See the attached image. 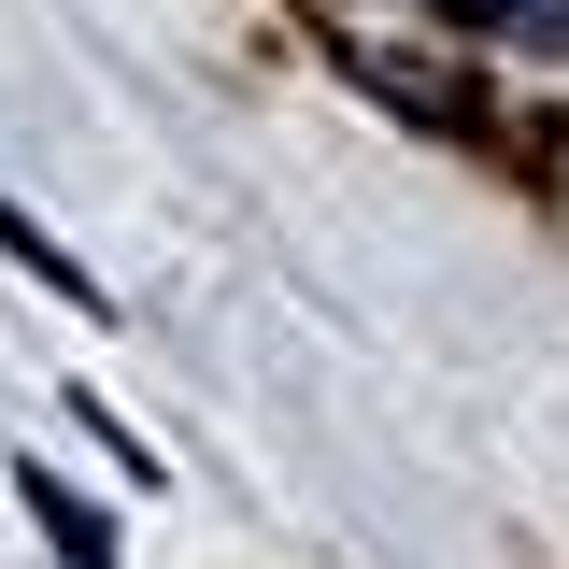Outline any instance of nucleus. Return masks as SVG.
Returning <instances> with one entry per match:
<instances>
[{
	"label": "nucleus",
	"mask_w": 569,
	"mask_h": 569,
	"mask_svg": "<svg viewBox=\"0 0 569 569\" xmlns=\"http://www.w3.org/2000/svg\"><path fill=\"white\" fill-rule=\"evenodd\" d=\"M29 512H43V527L71 541V569H114V527H100V512H86L71 485H43V470H29Z\"/></svg>",
	"instance_id": "nucleus-1"
}]
</instances>
